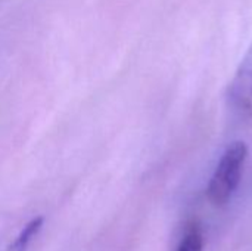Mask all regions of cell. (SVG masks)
<instances>
[{"label":"cell","mask_w":252,"mask_h":251,"mask_svg":"<svg viewBox=\"0 0 252 251\" xmlns=\"http://www.w3.org/2000/svg\"><path fill=\"white\" fill-rule=\"evenodd\" d=\"M248 158V146L245 142H233L221 155L208 183V200L214 206H224L238 189L244 167Z\"/></svg>","instance_id":"1"},{"label":"cell","mask_w":252,"mask_h":251,"mask_svg":"<svg viewBox=\"0 0 252 251\" xmlns=\"http://www.w3.org/2000/svg\"><path fill=\"white\" fill-rule=\"evenodd\" d=\"M227 96L238 114L252 120V43L229 84Z\"/></svg>","instance_id":"2"},{"label":"cell","mask_w":252,"mask_h":251,"mask_svg":"<svg viewBox=\"0 0 252 251\" xmlns=\"http://www.w3.org/2000/svg\"><path fill=\"white\" fill-rule=\"evenodd\" d=\"M204 250V234L196 223L189 225L183 238L174 251H202Z\"/></svg>","instance_id":"3"},{"label":"cell","mask_w":252,"mask_h":251,"mask_svg":"<svg viewBox=\"0 0 252 251\" xmlns=\"http://www.w3.org/2000/svg\"><path fill=\"white\" fill-rule=\"evenodd\" d=\"M43 226V217H35L32 219L24 229L22 232L18 235V238L15 240V243L12 244L10 251H25L28 244L32 241V238L38 234V231Z\"/></svg>","instance_id":"4"}]
</instances>
